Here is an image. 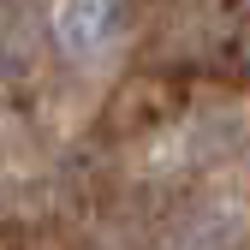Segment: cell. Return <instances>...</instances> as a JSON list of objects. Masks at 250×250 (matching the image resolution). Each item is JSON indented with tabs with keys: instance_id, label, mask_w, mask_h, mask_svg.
<instances>
[{
	"instance_id": "obj_1",
	"label": "cell",
	"mask_w": 250,
	"mask_h": 250,
	"mask_svg": "<svg viewBox=\"0 0 250 250\" xmlns=\"http://www.w3.org/2000/svg\"><path fill=\"white\" fill-rule=\"evenodd\" d=\"M125 30V0H60V42H66V54L89 60L119 42Z\"/></svg>"
},
{
	"instance_id": "obj_2",
	"label": "cell",
	"mask_w": 250,
	"mask_h": 250,
	"mask_svg": "<svg viewBox=\"0 0 250 250\" xmlns=\"http://www.w3.org/2000/svg\"><path fill=\"white\" fill-rule=\"evenodd\" d=\"M36 54V18L24 0H0V66H24Z\"/></svg>"
}]
</instances>
